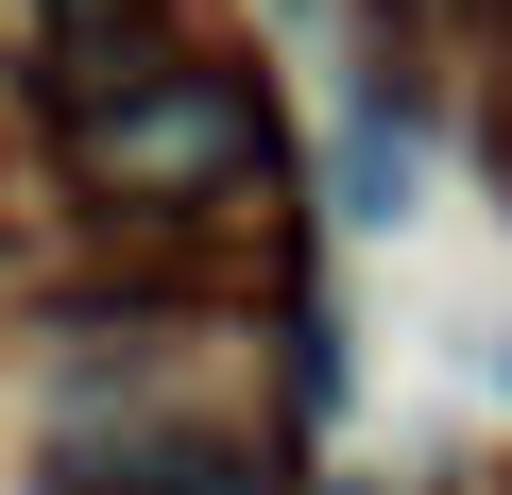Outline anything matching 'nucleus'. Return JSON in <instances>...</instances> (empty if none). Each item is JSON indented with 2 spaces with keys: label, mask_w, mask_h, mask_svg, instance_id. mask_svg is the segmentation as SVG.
<instances>
[{
  "label": "nucleus",
  "mask_w": 512,
  "mask_h": 495,
  "mask_svg": "<svg viewBox=\"0 0 512 495\" xmlns=\"http://www.w3.org/2000/svg\"><path fill=\"white\" fill-rule=\"evenodd\" d=\"M256 154H274V120H256L239 69H120L69 103V171L86 205H222Z\"/></svg>",
  "instance_id": "obj_1"
},
{
  "label": "nucleus",
  "mask_w": 512,
  "mask_h": 495,
  "mask_svg": "<svg viewBox=\"0 0 512 495\" xmlns=\"http://www.w3.org/2000/svg\"><path fill=\"white\" fill-rule=\"evenodd\" d=\"M69 495H274L239 427H120V444H69Z\"/></svg>",
  "instance_id": "obj_2"
},
{
  "label": "nucleus",
  "mask_w": 512,
  "mask_h": 495,
  "mask_svg": "<svg viewBox=\"0 0 512 495\" xmlns=\"http://www.w3.org/2000/svg\"><path fill=\"white\" fill-rule=\"evenodd\" d=\"M52 18H69V35H103V18H137V0H52Z\"/></svg>",
  "instance_id": "obj_3"
}]
</instances>
